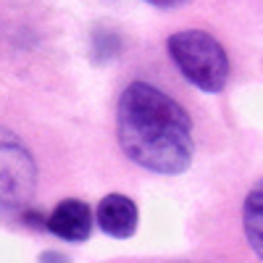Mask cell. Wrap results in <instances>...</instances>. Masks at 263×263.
Instances as JSON below:
<instances>
[{"instance_id":"52a82bcc","label":"cell","mask_w":263,"mask_h":263,"mask_svg":"<svg viewBox=\"0 0 263 263\" xmlns=\"http://www.w3.org/2000/svg\"><path fill=\"white\" fill-rule=\"evenodd\" d=\"M40 263H71V260L66 258L63 253H58V250H45L40 255Z\"/></svg>"},{"instance_id":"6da1fadb","label":"cell","mask_w":263,"mask_h":263,"mask_svg":"<svg viewBox=\"0 0 263 263\" xmlns=\"http://www.w3.org/2000/svg\"><path fill=\"white\" fill-rule=\"evenodd\" d=\"M116 135L124 156L156 174H182L192 163V119L147 82H132L119 98Z\"/></svg>"},{"instance_id":"277c9868","label":"cell","mask_w":263,"mask_h":263,"mask_svg":"<svg viewBox=\"0 0 263 263\" xmlns=\"http://www.w3.org/2000/svg\"><path fill=\"white\" fill-rule=\"evenodd\" d=\"M48 232L55 237L66 239V242H84L92 232V211L84 200L77 197H66L61 200L53 213L48 216Z\"/></svg>"},{"instance_id":"8992f818","label":"cell","mask_w":263,"mask_h":263,"mask_svg":"<svg viewBox=\"0 0 263 263\" xmlns=\"http://www.w3.org/2000/svg\"><path fill=\"white\" fill-rule=\"evenodd\" d=\"M242 227L245 237L258 258H263V179L248 192L242 208Z\"/></svg>"},{"instance_id":"5b68a950","label":"cell","mask_w":263,"mask_h":263,"mask_svg":"<svg viewBox=\"0 0 263 263\" xmlns=\"http://www.w3.org/2000/svg\"><path fill=\"white\" fill-rule=\"evenodd\" d=\"M98 224L105 234H111L116 239H126L137 232L140 211H137L132 197L111 192V195H105L98 205Z\"/></svg>"},{"instance_id":"ba28073f","label":"cell","mask_w":263,"mask_h":263,"mask_svg":"<svg viewBox=\"0 0 263 263\" xmlns=\"http://www.w3.org/2000/svg\"><path fill=\"white\" fill-rule=\"evenodd\" d=\"M145 3L156 6V8H179V6L190 3V0H145Z\"/></svg>"},{"instance_id":"7a4b0ae2","label":"cell","mask_w":263,"mask_h":263,"mask_svg":"<svg viewBox=\"0 0 263 263\" xmlns=\"http://www.w3.org/2000/svg\"><path fill=\"white\" fill-rule=\"evenodd\" d=\"M168 55L182 77L203 92H221L229 79V58L221 42L200 29H184L171 34Z\"/></svg>"},{"instance_id":"3957f363","label":"cell","mask_w":263,"mask_h":263,"mask_svg":"<svg viewBox=\"0 0 263 263\" xmlns=\"http://www.w3.org/2000/svg\"><path fill=\"white\" fill-rule=\"evenodd\" d=\"M37 190V166L27 145L0 126V213H24Z\"/></svg>"}]
</instances>
